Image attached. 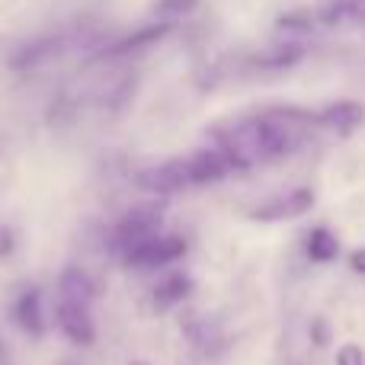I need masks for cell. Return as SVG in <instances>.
Instances as JSON below:
<instances>
[{
    "label": "cell",
    "mask_w": 365,
    "mask_h": 365,
    "mask_svg": "<svg viewBox=\"0 0 365 365\" xmlns=\"http://www.w3.org/2000/svg\"><path fill=\"white\" fill-rule=\"evenodd\" d=\"M160 225H164V208L160 202H151V205H138L132 212H125L119 218V225L109 234V250L113 253H128L132 247H138L141 240L160 234Z\"/></svg>",
    "instance_id": "1"
},
{
    "label": "cell",
    "mask_w": 365,
    "mask_h": 365,
    "mask_svg": "<svg viewBox=\"0 0 365 365\" xmlns=\"http://www.w3.org/2000/svg\"><path fill=\"white\" fill-rule=\"evenodd\" d=\"M189 244L182 234H154V237L141 240L138 247H132L128 253H122V263L128 269H160V266H170L177 259L186 257Z\"/></svg>",
    "instance_id": "2"
},
{
    "label": "cell",
    "mask_w": 365,
    "mask_h": 365,
    "mask_svg": "<svg viewBox=\"0 0 365 365\" xmlns=\"http://www.w3.org/2000/svg\"><path fill=\"white\" fill-rule=\"evenodd\" d=\"M314 208V189L308 186H295L289 192H279L269 195L266 202L250 208V218L257 221H295L302 215H308Z\"/></svg>",
    "instance_id": "3"
},
{
    "label": "cell",
    "mask_w": 365,
    "mask_h": 365,
    "mask_svg": "<svg viewBox=\"0 0 365 365\" xmlns=\"http://www.w3.org/2000/svg\"><path fill=\"white\" fill-rule=\"evenodd\" d=\"M55 321L58 330L68 336L74 346H93L96 340V324L90 317L87 302H74V298H58L55 308Z\"/></svg>",
    "instance_id": "4"
},
{
    "label": "cell",
    "mask_w": 365,
    "mask_h": 365,
    "mask_svg": "<svg viewBox=\"0 0 365 365\" xmlns=\"http://www.w3.org/2000/svg\"><path fill=\"white\" fill-rule=\"evenodd\" d=\"M135 182H138L145 192H151V195H173V192H182V189L192 186V180H189L186 158L167 160V164L145 167V170L135 177Z\"/></svg>",
    "instance_id": "5"
},
{
    "label": "cell",
    "mask_w": 365,
    "mask_h": 365,
    "mask_svg": "<svg viewBox=\"0 0 365 365\" xmlns=\"http://www.w3.org/2000/svg\"><path fill=\"white\" fill-rule=\"evenodd\" d=\"M180 327H182V336L189 340V346H192L199 356H218L221 349L227 346V336H225V330H221V324L215 321V317L186 314Z\"/></svg>",
    "instance_id": "6"
},
{
    "label": "cell",
    "mask_w": 365,
    "mask_h": 365,
    "mask_svg": "<svg viewBox=\"0 0 365 365\" xmlns=\"http://www.w3.org/2000/svg\"><path fill=\"white\" fill-rule=\"evenodd\" d=\"M77 38H83L81 32H61V36H48V38H38V42H29L26 48H19L16 55H13V68L16 71H29V68H38V64L51 61V58L64 55V51L71 48V45L77 42Z\"/></svg>",
    "instance_id": "7"
},
{
    "label": "cell",
    "mask_w": 365,
    "mask_h": 365,
    "mask_svg": "<svg viewBox=\"0 0 365 365\" xmlns=\"http://www.w3.org/2000/svg\"><path fill=\"white\" fill-rule=\"evenodd\" d=\"M186 167H189V180H192V186H205V182H218L225 180L227 173H234L231 160L225 158V154L218 151V148H199V151H192L186 158Z\"/></svg>",
    "instance_id": "8"
},
{
    "label": "cell",
    "mask_w": 365,
    "mask_h": 365,
    "mask_svg": "<svg viewBox=\"0 0 365 365\" xmlns=\"http://www.w3.org/2000/svg\"><path fill=\"white\" fill-rule=\"evenodd\" d=\"M13 324L29 336L45 334V311H42V289L38 285H26L16 298H13Z\"/></svg>",
    "instance_id": "9"
},
{
    "label": "cell",
    "mask_w": 365,
    "mask_h": 365,
    "mask_svg": "<svg viewBox=\"0 0 365 365\" xmlns=\"http://www.w3.org/2000/svg\"><path fill=\"white\" fill-rule=\"evenodd\" d=\"M362 122H365V106L356 100H336L317 113V125L330 128L336 135H353Z\"/></svg>",
    "instance_id": "10"
},
{
    "label": "cell",
    "mask_w": 365,
    "mask_h": 365,
    "mask_svg": "<svg viewBox=\"0 0 365 365\" xmlns=\"http://www.w3.org/2000/svg\"><path fill=\"white\" fill-rule=\"evenodd\" d=\"M170 26L173 23H151V26H145V29H138L135 36H125V38H119L115 45L103 48L100 58H103V61H113V58H125V55H135V51H141V48H151V45H158L160 38L170 32Z\"/></svg>",
    "instance_id": "11"
},
{
    "label": "cell",
    "mask_w": 365,
    "mask_h": 365,
    "mask_svg": "<svg viewBox=\"0 0 365 365\" xmlns=\"http://www.w3.org/2000/svg\"><path fill=\"white\" fill-rule=\"evenodd\" d=\"M192 289H195L192 276L182 269H173L154 285V304H158V308H173V304L186 302V298L192 295Z\"/></svg>",
    "instance_id": "12"
},
{
    "label": "cell",
    "mask_w": 365,
    "mask_h": 365,
    "mask_svg": "<svg viewBox=\"0 0 365 365\" xmlns=\"http://www.w3.org/2000/svg\"><path fill=\"white\" fill-rule=\"evenodd\" d=\"M302 58H304V45L285 42V45H272V48L259 51V55L253 58V64H257L259 71H285V68H292V64H298Z\"/></svg>",
    "instance_id": "13"
},
{
    "label": "cell",
    "mask_w": 365,
    "mask_h": 365,
    "mask_svg": "<svg viewBox=\"0 0 365 365\" xmlns=\"http://www.w3.org/2000/svg\"><path fill=\"white\" fill-rule=\"evenodd\" d=\"M96 292H100V282H96L87 269H81V266L64 269V276H61V298H74V302H87L90 304V298H96Z\"/></svg>",
    "instance_id": "14"
},
{
    "label": "cell",
    "mask_w": 365,
    "mask_h": 365,
    "mask_svg": "<svg viewBox=\"0 0 365 365\" xmlns=\"http://www.w3.org/2000/svg\"><path fill=\"white\" fill-rule=\"evenodd\" d=\"M304 253H308L311 263H334V259L340 257V240H336V234L327 231V227H314V231L308 234Z\"/></svg>",
    "instance_id": "15"
},
{
    "label": "cell",
    "mask_w": 365,
    "mask_h": 365,
    "mask_svg": "<svg viewBox=\"0 0 365 365\" xmlns=\"http://www.w3.org/2000/svg\"><path fill=\"white\" fill-rule=\"evenodd\" d=\"M199 4V0H158V6H154V13H158L164 23H173V19L186 16L192 6Z\"/></svg>",
    "instance_id": "16"
},
{
    "label": "cell",
    "mask_w": 365,
    "mask_h": 365,
    "mask_svg": "<svg viewBox=\"0 0 365 365\" xmlns=\"http://www.w3.org/2000/svg\"><path fill=\"white\" fill-rule=\"evenodd\" d=\"M311 26H314V23H311L308 13H285V16H279L276 29L279 32H308Z\"/></svg>",
    "instance_id": "17"
},
{
    "label": "cell",
    "mask_w": 365,
    "mask_h": 365,
    "mask_svg": "<svg viewBox=\"0 0 365 365\" xmlns=\"http://www.w3.org/2000/svg\"><path fill=\"white\" fill-rule=\"evenodd\" d=\"M336 365H365L362 343H343V346L336 349Z\"/></svg>",
    "instance_id": "18"
},
{
    "label": "cell",
    "mask_w": 365,
    "mask_h": 365,
    "mask_svg": "<svg viewBox=\"0 0 365 365\" xmlns=\"http://www.w3.org/2000/svg\"><path fill=\"white\" fill-rule=\"evenodd\" d=\"M308 334H311V343H314V346H327L330 343V324L324 321V317H314L311 327H308Z\"/></svg>",
    "instance_id": "19"
},
{
    "label": "cell",
    "mask_w": 365,
    "mask_h": 365,
    "mask_svg": "<svg viewBox=\"0 0 365 365\" xmlns=\"http://www.w3.org/2000/svg\"><path fill=\"white\" fill-rule=\"evenodd\" d=\"M13 247H16V237H13V231L6 225H0V259L10 257Z\"/></svg>",
    "instance_id": "20"
},
{
    "label": "cell",
    "mask_w": 365,
    "mask_h": 365,
    "mask_svg": "<svg viewBox=\"0 0 365 365\" xmlns=\"http://www.w3.org/2000/svg\"><path fill=\"white\" fill-rule=\"evenodd\" d=\"M349 269L359 272V276H365V247H359V250L349 253Z\"/></svg>",
    "instance_id": "21"
},
{
    "label": "cell",
    "mask_w": 365,
    "mask_h": 365,
    "mask_svg": "<svg viewBox=\"0 0 365 365\" xmlns=\"http://www.w3.org/2000/svg\"><path fill=\"white\" fill-rule=\"evenodd\" d=\"M128 365H151V362H141V359H135V362H128Z\"/></svg>",
    "instance_id": "22"
}]
</instances>
